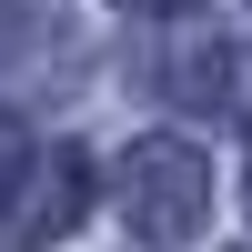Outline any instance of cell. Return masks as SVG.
<instances>
[{"instance_id":"6da1fadb","label":"cell","mask_w":252,"mask_h":252,"mask_svg":"<svg viewBox=\"0 0 252 252\" xmlns=\"http://www.w3.org/2000/svg\"><path fill=\"white\" fill-rule=\"evenodd\" d=\"M121 212L141 242H192L212 212V161L192 141H131L121 152Z\"/></svg>"},{"instance_id":"7a4b0ae2","label":"cell","mask_w":252,"mask_h":252,"mask_svg":"<svg viewBox=\"0 0 252 252\" xmlns=\"http://www.w3.org/2000/svg\"><path fill=\"white\" fill-rule=\"evenodd\" d=\"M91 212V161L81 152H51V161H20V192L0 202V232L10 242H51Z\"/></svg>"},{"instance_id":"3957f363","label":"cell","mask_w":252,"mask_h":252,"mask_svg":"<svg viewBox=\"0 0 252 252\" xmlns=\"http://www.w3.org/2000/svg\"><path fill=\"white\" fill-rule=\"evenodd\" d=\"M232 111L252 121V51H232Z\"/></svg>"},{"instance_id":"277c9868","label":"cell","mask_w":252,"mask_h":252,"mask_svg":"<svg viewBox=\"0 0 252 252\" xmlns=\"http://www.w3.org/2000/svg\"><path fill=\"white\" fill-rule=\"evenodd\" d=\"M121 10H172V0H121Z\"/></svg>"}]
</instances>
